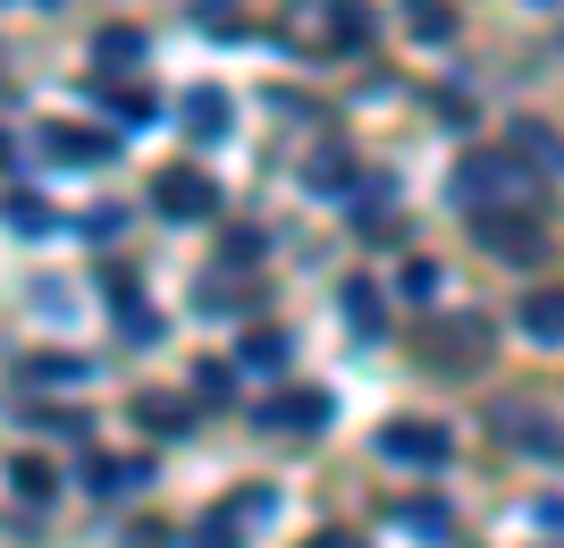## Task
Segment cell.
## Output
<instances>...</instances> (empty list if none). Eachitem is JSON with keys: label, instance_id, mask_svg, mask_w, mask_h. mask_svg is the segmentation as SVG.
<instances>
[{"label": "cell", "instance_id": "9c48e42d", "mask_svg": "<svg viewBox=\"0 0 564 548\" xmlns=\"http://www.w3.org/2000/svg\"><path fill=\"white\" fill-rule=\"evenodd\" d=\"M261 422H270V430H321V422H329V397H321V388H286V397L261 406Z\"/></svg>", "mask_w": 564, "mask_h": 548}, {"label": "cell", "instance_id": "6da1fadb", "mask_svg": "<svg viewBox=\"0 0 564 548\" xmlns=\"http://www.w3.org/2000/svg\"><path fill=\"white\" fill-rule=\"evenodd\" d=\"M540 169L522 161L514 143H497V152H464L455 161V178H447V194L464 203V219H480V212H540Z\"/></svg>", "mask_w": 564, "mask_h": 548}, {"label": "cell", "instance_id": "8992f818", "mask_svg": "<svg viewBox=\"0 0 564 548\" xmlns=\"http://www.w3.org/2000/svg\"><path fill=\"white\" fill-rule=\"evenodd\" d=\"M152 212L161 219H203L212 212V178H203V169H161V178H152Z\"/></svg>", "mask_w": 564, "mask_h": 548}, {"label": "cell", "instance_id": "d4e9b609", "mask_svg": "<svg viewBox=\"0 0 564 548\" xmlns=\"http://www.w3.org/2000/svg\"><path fill=\"white\" fill-rule=\"evenodd\" d=\"M321 548H354V540H321Z\"/></svg>", "mask_w": 564, "mask_h": 548}, {"label": "cell", "instance_id": "ffe728a7", "mask_svg": "<svg viewBox=\"0 0 564 548\" xmlns=\"http://www.w3.org/2000/svg\"><path fill=\"white\" fill-rule=\"evenodd\" d=\"M397 524L413 531V540H447V506H422V498H413V506L397 515Z\"/></svg>", "mask_w": 564, "mask_h": 548}, {"label": "cell", "instance_id": "4fadbf2b", "mask_svg": "<svg viewBox=\"0 0 564 548\" xmlns=\"http://www.w3.org/2000/svg\"><path fill=\"white\" fill-rule=\"evenodd\" d=\"M85 490H94V498H127V490H143V464H118V455H94V464H85Z\"/></svg>", "mask_w": 564, "mask_h": 548}, {"label": "cell", "instance_id": "5bb4252c", "mask_svg": "<svg viewBox=\"0 0 564 548\" xmlns=\"http://www.w3.org/2000/svg\"><path fill=\"white\" fill-rule=\"evenodd\" d=\"M404 25H413L422 43H447V34H455V9H447V0H404Z\"/></svg>", "mask_w": 564, "mask_h": 548}, {"label": "cell", "instance_id": "277c9868", "mask_svg": "<svg viewBox=\"0 0 564 548\" xmlns=\"http://www.w3.org/2000/svg\"><path fill=\"white\" fill-rule=\"evenodd\" d=\"M471 237L489 245V254H506V262H540L547 254V219L540 212H480Z\"/></svg>", "mask_w": 564, "mask_h": 548}, {"label": "cell", "instance_id": "e0dca14e", "mask_svg": "<svg viewBox=\"0 0 564 548\" xmlns=\"http://www.w3.org/2000/svg\"><path fill=\"white\" fill-rule=\"evenodd\" d=\"M236 363H245V372H279V363H286V337L279 330H253L245 346H236Z\"/></svg>", "mask_w": 564, "mask_h": 548}, {"label": "cell", "instance_id": "30bf717a", "mask_svg": "<svg viewBox=\"0 0 564 548\" xmlns=\"http://www.w3.org/2000/svg\"><path fill=\"white\" fill-rule=\"evenodd\" d=\"M43 152H51V161H68V169H101L118 143L110 136H85V127H43Z\"/></svg>", "mask_w": 564, "mask_h": 548}, {"label": "cell", "instance_id": "7a4b0ae2", "mask_svg": "<svg viewBox=\"0 0 564 548\" xmlns=\"http://www.w3.org/2000/svg\"><path fill=\"white\" fill-rule=\"evenodd\" d=\"M489 346H497L489 321H480V312H455L447 330L422 337V372H438V380H471V372L489 363Z\"/></svg>", "mask_w": 564, "mask_h": 548}, {"label": "cell", "instance_id": "ac0fdd59", "mask_svg": "<svg viewBox=\"0 0 564 548\" xmlns=\"http://www.w3.org/2000/svg\"><path fill=\"white\" fill-rule=\"evenodd\" d=\"M135 422L152 430V439H161V430L177 439V430H186V406H177V397H143V406H135Z\"/></svg>", "mask_w": 564, "mask_h": 548}, {"label": "cell", "instance_id": "5b68a950", "mask_svg": "<svg viewBox=\"0 0 564 548\" xmlns=\"http://www.w3.org/2000/svg\"><path fill=\"white\" fill-rule=\"evenodd\" d=\"M447 422H388L379 430V455H388V464H422V473H438V464H447Z\"/></svg>", "mask_w": 564, "mask_h": 548}, {"label": "cell", "instance_id": "603a6c76", "mask_svg": "<svg viewBox=\"0 0 564 548\" xmlns=\"http://www.w3.org/2000/svg\"><path fill=\"white\" fill-rule=\"evenodd\" d=\"M329 34H337V43H362V34H371L362 0H329Z\"/></svg>", "mask_w": 564, "mask_h": 548}, {"label": "cell", "instance_id": "44dd1931", "mask_svg": "<svg viewBox=\"0 0 564 548\" xmlns=\"http://www.w3.org/2000/svg\"><path fill=\"white\" fill-rule=\"evenodd\" d=\"M9 228H18V237H43V228H51V212H43V203H34V194H9Z\"/></svg>", "mask_w": 564, "mask_h": 548}, {"label": "cell", "instance_id": "cb8c5ba5", "mask_svg": "<svg viewBox=\"0 0 564 548\" xmlns=\"http://www.w3.org/2000/svg\"><path fill=\"white\" fill-rule=\"evenodd\" d=\"M404 296H413V304H430V296H438V270H430V262H404Z\"/></svg>", "mask_w": 564, "mask_h": 548}, {"label": "cell", "instance_id": "52a82bcc", "mask_svg": "<svg viewBox=\"0 0 564 548\" xmlns=\"http://www.w3.org/2000/svg\"><path fill=\"white\" fill-rule=\"evenodd\" d=\"M514 330L531 337V346H564V287H531L514 304Z\"/></svg>", "mask_w": 564, "mask_h": 548}, {"label": "cell", "instance_id": "9a60e30c", "mask_svg": "<svg viewBox=\"0 0 564 548\" xmlns=\"http://www.w3.org/2000/svg\"><path fill=\"white\" fill-rule=\"evenodd\" d=\"M94 60H101V68H135V60H143V34H135V25H101Z\"/></svg>", "mask_w": 564, "mask_h": 548}, {"label": "cell", "instance_id": "7c38bea8", "mask_svg": "<svg viewBox=\"0 0 564 548\" xmlns=\"http://www.w3.org/2000/svg\"><path fill=\"white\" fill-rule=\"evenodd\" d=\"M304 186H312V194H354L362 178H354V161L337 152V143H321V152L304 161Z\"/></svg>", "mask_w": 564, "mask_h": 548}, {"label": "cell", "instance_id": "484cf974", "mask_svg": "<svg viewBox=\"0 0 564 548\" xmlns=\"http://www.w3.org/2000/svg\"><path fill=\"white\" fill-rule=\"evenodd\" d=\"M34 9H59V0H34Z\"/></svg>", "mask_w": 564, "mask_h": 548}, {"label": "cell", "instance_id": "3957f363", "mask_svg": "<svg viewBox=\"0 0 564 548\" xmlns=\"http://www.w3.org/2000/svg\"><path fill=\"white\" fill-rule=\"evenodd\" d=\"M489 430L506 439V448L522 455H547V464H564V422L547 406H531V397H506V406H489Z\"/></svg>", "mask_w": 564, "mask_h": 548}, {"label": "cell", "instance_id": "d6986e66", "mask_svg": "<svg viewBox=\"0 0 564 548\" xmlns=\"http://www.w3.org/2000/svg\"><path fill=\"white\" fill-rule=\"evenodd\" d=\"M346 321H354L362 337H379V287H371V279H354V287H346Z\"/></svg>", "mask_w": 564, "mask_h": 548}, {"label": "cell", "instance_id": "8fae6325", "mask_svg": "<svg viewBox=\"0 0 564 548\" xmlns=\"http://www.w3.org/2000/svg\"><path fill=\"white\" fill-rule=\"evenodd\" d=\"M186 127H194V143H219L228 136V94H219V85H194L186 94Z\"/></svg>", "mask_w": 564, "mask_h": 548}, {"label": "cell", "instance_id": "2e32d148", "mask_svg": "<svg viewBox=\"0 0 564 548\" xmlns=\"http://www.w3.org/2000/svg\"><path fill=\"white\" fill-rule=\"evenodd\" d=\"M9 490H18V506H43L51 498V464L43 455H18V464H9Z\"/></svg>", "mask_w": 564, "mask_h": 548}, {"label": "cell", "instance_id": "7402d4cb", "mask_svg": "<svg viewBox=\"0 0 564 548\" xmlns=\"http://www.w3.org/2000/svg\"><path fill=\"white\" fill-rule=\"evenodd\" d=\"M270 506H279V498H270V490H245V498H228V506H219V515H228V524L245 531V524H270Z\"/></svg>", "mask_w": 564, "mask_h": 548}, {"label": "cell", "instance_id": "ba28073f", "mask_svg": "<svg viewBox=\"0 0 564 548\" xmlns=\"http://www.w3.org/2000/svg\"><path fill=\"white\" fill-rule=\"evenodd\" d=\"M506 143H514V152L540 169V178H564V136H556L547 119H514V127H506Z\"/></svg>", "mask_w": 564, "mask_h": 548}]
</instances>
